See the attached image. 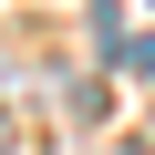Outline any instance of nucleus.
Wrapping results in <instances>:
<instances>
[{
  "label": "nucleus",
  "instance_id": "nucleus-1",
  "mask_svg": "<svg viewBox=\"0 0 155 155\" xmlns=\"http://www.w3.org/2000/svg\"><path fill=\"white\" fill-rule=\"evenodd\" d=\"M124 62H134V72H155V31H145V41H134V52H124Z\"/></svg>",
  "mask_w": 155,
  "mask_h": 155
}]
</instances>
